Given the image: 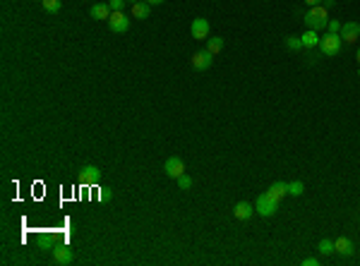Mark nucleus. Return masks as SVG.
Wrapping results in <instances>:
<instances>
[{"label":"nucleus","instance_id":"f257e3e1","mask_svg":"<svg viewBox=\"0 0 360 266\" xmlns=\"http://www.w3.org/2000/svg\"><path fill=\"white\" fill-rule=\"evenodd\" d=\"M303 22L307 24V29H315V32L324 29L326 22H329V17H326V7H324V5H315L305 17H303Z\"/></svg>","mask_w":360,"mask_h":266},{"label":"nucleus","instance_id":"f03ea898","mask_svg":"<svg viewBox=\"0 0 360 266\" xmlns=\"http://www.w3.org/2000/svg\"><path fill=\"white\" fill-rule=\"evenodd\" d=\"M320 48H322V53L326 55V58L339 55V51H341V34H331V32H326V34L320 38Z\"/></svg>","mask_w":360,"mask_h":266},{"label":"nucleus","instance_id":"7ed1b4c3","mask_svg":"<svg viewBox=\"0 0 360 266\" xmlns=\"http://www.w3.org/2000/svg\"><path fill=\"white\" fill-rule=\"evenodd\" d=\"M276 209H279V201H274L267 192L264 195L257 197V204H254V211L259 213V216H264V218H269V216H274L276 213Z\"/></svg>","mask_w":360,"mask_h":266},{"label":"nucleus","instance_id":"20e7f679","mask_svg":"<svg viewBox=\"0 0 360 266\" xmlns=\"http://www.w3.org/2000/svg\"><path fill=\"white\" fill-rule=\"evenodd\" d=\"M106 22H108V27H110V32H115V34H123V32L130 29V17H127L123 10L120 12H110V17Z\"/></svg>","mask_w":360,"mask_h":266},{"label":"nucleus","instance_id":"39448f33","mask_svg":"<svg viewBox=\"0 0 360 266\" xmlns=\"http://www.w3.org/2000/svg\"><path fill=\"white\" fill-rule=\"evenodd\" d=\"M163 173H166L168 177H176V180H178V177L185 173V163H182V159L171 156V159L163 163Z\"/></svg>","mask_w":360,"mask_h":266},{"label":"nucleus","instance_id":"423d86ee","mask_svg":"<svg viewBox=\"0 0 360 266\" xmlns=\"http://www.w3.org/2000/svg\"><path fill=\"white\" fill-rule=\"evenodd\" d=\"M79 180L84 185H96L101 180V168L99 166H82L79 168Z\"/></svg>","mask_w":360,"mask_h":266},{"label":"nucleus","instance_id":"0eeeda50","mask_svg":"<svg viewBox=\"0 0 360 266\" xmlns=\"http://www.w3.org/2000/svg\"><path fill=\"white\" fill-rule=\"evenodd\" d=\"M212 63H214V53H209V51H197V53L192 55V67L199 72L209 70Z\"/></svg>","mask_w":360,"mask_h":266},{"label":"nucleus","instance_id":"6e6552de","mask_svg":"<svg viewBox=\"0 0 360 266\" xmlns=\"http://www.w3.org/2000/svg\"><path fill=\"white\" fill-rule=\"evenodd\" d=\"M190 34H192V38H197V41H204V38H209V22H207L204 17L192 19Z\"/></svg>","mask_w":360,"mask_h":266},{"label":"nucleus","instance_id":"1a4fd4ad","mask_svg":"<svg viewBox=\"0 0 360 266\" xmlns=\"http://www.w3.org/2000/svg\"><path fill=\"white\" fill-rule=\"evenodd\" d=\"M341 38L346 43H356L360 38V24L358 22H346V24H341Z\"/></svg>","mask_w":360,"mask_h":266},{"label":"nucleus","instance_id":"9d476101","mask_svg":"<svg viewBox=\"0 0 360 266\" xmlns=\"http://www.w3.org/2000/svg\"><path fill=\"white\" fill-rule=\"evenodd\" d=\"M72 259H74V254H72V249L68 245H60V247L53 249V262L60 266H68L72 264Z\"/></svg>","mask_w":360,"mask_h":266},{"label":"nucleus","instance_id":"9b49d317","mask_svg":"<svg viewBox=\"0 0 360 266\" xmlns=\"http://www.w3.org/2000/svg\"><path fill=\"white\" fill-rule=\"evenodd\" d=\"M233 213H235V218H238V221H248V218H252V213H254V206L248 204V201H238V204H235V209H233Z\"/></svg>","mask_w":360,"mask_h":266},{"label":"nucleus","instance_id":"f8f14e48","mask_svg":"<svg viewBox=\"0 0 360 266\" xmlns=\"http://www.w3.org/2000/svg\"><path fill=\"white\" fill-rule=\"evenodd\" d=\"M110 12H113V10L108 7L106 2H96V5H91V10H89L91 19H108Z\"/></svg>","mask_w":360,"mask_h":266},{"label":"nucleus","instance_id":"ddd939ff","mask_svg":"<svg viewBox=\"0 0 360 266\" xmlns=\"http://www.w3.org/2000/svg\"><path fill=\"white\" fill-rule=\"evenodd\" d=\"M267 195H269L274 201H281L284 195H288V182H274L269 190H267Z\"/></svg>","mask_w":360,"mask_h":266},{"label":"nucleus","instance_id":"4468645a","mask_svg":"<svg viewBox=\"0 0 360 266\" xmlns=\"http://www.w3.org/2000/svg\"><path fill=\"white\" fill-rule=\"evenodd\" d=\"M334 247H336V252L343 254V257H351V254L356 252V245H353L348 237H339V240H334Z\"/></svg>","mask_w":360,"mask_h":266},{"label":"nucleus","instance_id":"2eb2a0df","mask_svg":"<svg viewBox=\"0 0 360 266\" xmlns=\"http://www.w3.org/2000/svg\"><path fill=\"white\" fill-rule=\"evenodd\" d=\"M149 12H151V5H149V2H144V0H137V2L132 5V17L146 19V17H149Z\"/></svg>","mask_w":360,"mask_h":266},{"label":"nucleus","instance_id":"dca6fc26","mask_svg":"<svg viewBox=\"0 0 360 266\" xmlns=\"http://www.w3.org/2000/svg\"><path fill=\"white\" fill-rule=\"evenodd\" d=\"M300 38H303V48H315V46H320V36H317L315 29H307Z\"/></svg>","mask_w":360,"mask_h":266},{"label":"nucleus","instance_id":"f3484780","mask_svg":"<svg viewBox=\"0 0 360 266\" xmlns=\"http://www.w3.org/2000/svg\"><path fill=\"white\" fill-rule=\"evenodd\" d=\"M221 48H223V38H221V36H212V38H207V51H209V53L216 55Z\"/></svg>","mask_w":360,"mask_h":266},{"label":"nucleus","instance_id":"a211bd4d","mask_svg":"<svg viewBox=\"0 0 360 266\" xmlns=\"http://www.w3.org/2000/svg\"><path fill=\"white\" fill-rule=\"evenodd\" d=\"M305 192V185L300 182V180H295V182H288V195L290 197H300Z\"/></svg>","mask_w":360,"mask_h":266},{"label":"nucleus","instance_id":"6ab92c4d","mask_svg":"<svg viewBox=\"0 0 360 266\" xmlns=\"http://www.w3.org/2000/svg\"><path fill=\"white\" fill-rule=\"evenodd\" d=\"M317 249H320L322 254H331V252H336V247H334V240H329V237H322V240H320V245H317Z\"/></svg>","mask_w":360,"mask_h":266},{"label":"nucleus","instance_id":"aec40b11","mask_svg":"<svg viewBox=\"0 0 360 266\" xmlns=\"http://www.w3.org/2000/svg\"><path fill=\"white\" fill-rule=\"evenodd\" d=\"M41 5H43L46 12H60V7H63L60 0H41Z\"/></svg>","mask_w":360,"mask_h":266},{"label":"nucleus","instance_id":"412c9836","mask_svg":"<svg viewBox=\"0 0 360 266\" xmlns=\"http://www.w3.org/2000/svg\"><path fill=\"white\" fill-rule=\"evenodd\" d=\"M286 46L290 51H298V48H303V38H300V36H288Z\"/></svg>","mask_w":360,"mask_h":266},{"label":"nucleus","instance_id":"4be33fe9","mask_svg":"<svg viewBox=\"0 0 360 266\" xmlns=\"http://www.w3.org/2000/svg\"><path fill=\"white\" fill-rule=\"evenodd\" d=\"M178 187L180 190H190V187H192V177L187 175V173H182V175L178 177Z\"/></svg>","mask_w":360,"mask_h":266},{"label":"nucleus","instance_id":"5701e85b","mask_svg":"<svg viewBox=\"0 0 360 266\" xmlns=\"http://www.w3.org/2000/svg\"><path fill=\"white\" fill-rule=\"evenodd\" d=\"M326 32H331V34H341V22H339V19H329V22H326Z\"/></svg>","mask_w":360,"mask_h":266},{"label":"nucleus","instance_id":"b1692460","mask_svg":"<svg viewBox=\"0 0 360 266\" xmlns=\"http://www.w3.org/2000/svg\"><path fill=\"white\" fill-rule=\"evenodd\" d=\"M123 5H125V0H110V2H108V7H110L113 12H120Z\"/></svg>","mask_w":360,"mask_h":266},{"label":"nucleus","instance_id":"393cba45","mask_svg":"<svg viewBox=\"0 0 360 266\" xmlns=\"http://www.w3.org/2000/svg\"><path fill=\"white\" fill-rule=\"evenodd\" d=\"M320 264V259H315V257H307V259H303V266H317Z\"/></svg>","mask_w":360,"mask_h":266},{"label":"nucleus","instance_id":"a878e982","mask_svg":"<svg viewBox=\"0 0 360 266\" xmlns=\"http://www.w3.org/2000/svg\"><path fill=\"white\" fill-rule=\"evenodd\" d=\"M322 5L329 10V7H334V5H336V0H322Z\"/></svg>","mask_w":360,"mask_h":266},{"label":"nucleus","instance_id":"bb28decb","mask_svg":"<svg viewBox=\"0 0 360 266\" xmlns=\"http://www.w3.org/2000/svg\"><path fill=\"white\" fill-rule=\"evenodd\" d=\"M305 5H310V7H315V5H322V0H303Z\"/></svg>","mask_w":360,"mask_h":266},{"label":"nucleus","instance_id":"cd10ccee","mask_svg":"<svg viewBox=\"0 0 360 266\" xmlns=\"http://www.w3.org/2000/svg\"><path fill=\"white\" fill-rule=\"evenodd\" d=\"M144 2H149V5H163L166 0H144Z\"/></svg>","mask_w":360,"mask_h":266},{"label":"nucleus","instance_id":"c85d7f7f","mask_svg":"<svg viewBox=\"0 0 360 266\" xmlns=\"http://www.w3.org/2000/svg\"><path fill=\"white\" fill-rule=\"evenodd\" d=\"M356 60H358V65H360V48H358V53H356Z\"/></svg>","mask_w":360,"mask_h":266},{"label":"nucleus","instance_id":"c756f323","mask_svg":"<svg viewBox=\"0 0 360 266\" xmlns=\"http://www.w3.org/2000/svg\"><path fill=\"white\" fill-rule=\"evenodd\" d=\"M358 74H360V70H358Z\"/></svg>","mask_w":360,"mask_h":266},{"label":"nucleus","instance_id":"7c9ffc66","mask_svg":"<svg viewBox=\"0 0 360 266\" xmlns=\"http://www.w3.org/2000/svg\"><path fill=\"white\" fill-rule=\"evenodd\" d=\"M135 2H137V0H135Z\"/></svg>","mask_w":360,"mask_h":266}]
</instances>
